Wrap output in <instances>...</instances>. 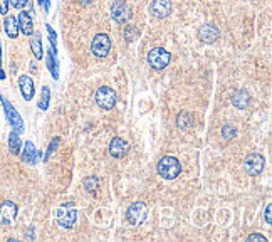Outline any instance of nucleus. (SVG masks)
I'll list each match as a JSON object with an SVG mask.
<instances>
[{
  "instance_id": "1",
  "label": "nucleus",
  "mask_w": 272,
  "mask_h": 242,
  "mask_svg": "<svg viewBox=\"0 0 272 242\" xmlns=\"http://www.w3.org/2000/svg\"><path fill=\"white\" fill-rule=\"evenodd\" d=\"M158 173L165 180H175L181 173V163L175 157H163L158 161Z\"/></svg>"
},
{
  "instance_id": "2",
  "label": "nucleus",
  "mask_w": 272,
  "mask_h": 242,
  "mask_svg": "<svg viewBox=\"0 0 272 242\" xmlns=\"http://www.w3.org/2000/svg\"><path fill=\"white\" fill-rule=\"evenodd\" d=\"M94 100H96V104L99 106L101 109H106V111L113 109L116 106V103H118L116 91L113 88H109V86H101V88L96 91V94H94Z\"/></svg>"
},
{
  "instance_id": "3",
  "label": "nucleus",
  "mask_w": 272,
  "mask_h": 242,
  "mask_svg": "<svg viewBox=\"0 0 272 242\" xmlns=\"http://www.w3.org/2000/svg\"><path fill=\"white\" fill-rule=\"evenodd\" d=\"M170 59H172V56L163 47H155L148 52V62L153 69H158V71L165 69L170 64Z\"/></svg>"
},
{
  "instance_id": "4",
  "label": "nucleus",
  "mask_w": 272,
  "mask_h": 242,
  "mask_svg": "<svg viewBox=\"0 0 272 242\" xmlns=\"http://www.w3.org/2000/svg\"><path fill=\"white\" fill-rule=\"evenodd\" d=\"M111 51V39L106 34H97L94 36L93 42H91V52L96 58H106Z\"/></svg>"
},
{
  "instance_id": "5",
  "label": "nucleus",
  "mask_w": 272,
  "mask_h": 242,
  "mask_svg": "<svg viewBox=\"0 0 272 242\" xmlns=\"http://www.w3.org/2000/svg\"><path fill=\"white\" fill-rule=\"evenodd\" d=\"M146 215H148V207L143 202H135L130 205V209L126 212V219L131 225H139L145 222Z\"/></svg>"
},
{
  "instance_id": "6",
  "label": "nucleus",
  "mask_w": 272,
  "mask_h": 242,
  "mask_svg": "<svg viewBox=\"0 0 272 242\" xmlns=\"http://www.w3.org/2000/svg\"><path fill=\"white\" fill-rule=\"evenodd\" d=\"M0 101H2V104H3V111H5V116H7V120H9L12 130L17 131V133H22V131H24V121H22L20 115L15 111L14 106L10 104L3 96H0Z\"/></svg>"
},
{
  "instance_id": "7",
  "label": "nucleus",
  "mask_w": 272,
  "mask_h": 242,
  "mask_svg": "<svg viewBox=\"0 0 272 242\" xmlns=\"http://www.w3.org/2000/svg\"><path fill=\"white\" fill-rule=\"evenodd\" d=\"M264 166H266V158L259 153H251L244 161V168L245 172L249 173L251 177H257L262 173Z\"/></svg>"
},
{
  "instance_id": "8",
  "label": "nucleus",
  "mask_w": 272,
  "mask_h": 242,
  "mask_svg": "<svg viewBox=\"0 0 272 242\" xmlns=\"http://www.w3.org/2000/svg\"><path fill=\"white\" fill-rule=\"evenodd\" d=\"M78 221V210L73 205H66L58 212V224L62 229H73Z\"/></svg>"
},
{
  "instance_id": "9",
  "label": "nucleus",
  "mask_w": 272,
  "mask_h": 242,
  "mask_svg": "<svg viewBox=\"0 0 272 242\" xmlns=\"http://www.w3.org/2000/svg\"><path fill=\"white\" fill-rule=\"evenodd\" d=\"M111 15L118 24H126L131 19V9L124 0H116L111 7Z\"/></svg>"
},
{
  "instance_id": "10",
  "label": "nucleus",
  "mask_w": 272,
  "mask_h": 242,
  "mask_svg": "<svg viewBox=\"0 0 272 242\" xmlns=\"http://www.w3.org/2000/svg\"><path fill=\"white\" fill-rule=\"evenodd\" d=\"M150 14L156 19H165L172 14V2L170 0H153L150 3Z\"/></svg>"
},
{
  "instance_id": "11",
  "label": "nucleus",
  "mask_w": 272,
  "mask_h": 242,
  "mask_svg": "<svg viewBox=\"0 0 272 242\" xmlns=\"http://www.w3.org/2000/svg\"><path fill=\"white\" fill-rule=\"evenodd\" d=\"M218 36H220L218 29L215 27V25H212V24H205V25H202V27L198 29V39L202 40V42H205V44L217 42Z\"/></svg>"
},
{
  "instance_id": "12",
  "label": "nucleus",
  "mask_w": 272,
  "mask_h": 242,
  "mask_svg": "<svg viewBox=\"0 0 272 242\" xmlns=\"http://www.w3.org/2000/svg\"><path fill=\"white\" fill-rule=\"evenodd\" d=\"M17 215V205L10 200L0 205V224H10Z\"/></svg>"
},
{
  "instance_id": "13",
  "label": "nucleus",
  "mask_w": 272,
  "mask_h": 242,
  "mask_svg": "<svg viewBox=\"0 0 272 242\" xmlns=\"http://www.w3.org/2000/svg\"><path fill=\"white\" fill-rule=\"evenodd\" d=\"M128 148H130V145L119 136L113 138L111 143H109V153H111L113 158H123L128 153Z\"/></svg>"
},
{
  "instance_id": "14",
  "label": "nucleus",
  "mask_w": 272,
  "mask_h": 242,
  "mask_svg": "<svg viewBox=\"0 0 272 242\" xmlns=\"http://www.w3.org/2000/svg\"><path fill=\"white\" fill-rule=\"evenodd\" d=\"M19 30H22V34H25V36H32L34 34V22L32 19H30V14L25 12V10H22L20 14H19Z\"/></svg>"
},
{
  "instance_id": "15",
  "label": "nucleus",
  "mask_w": 272,
  "mask_h": 242,
  "mask_svg": "<svg viewBox=\"0 0 272 242\" xmlns=\"http://www.w3.org/2000/svg\"><path fill=\"white\" fill-rule=\"evenodd\" d=\"M19 88H20V93L25 101H30L34 98V81L29 76H20L19 78Z\"/></svg>"
},
{
  "instance_id": "16",
  "label": "nucleus",
  "mask_w": 272,
  "mask_h": 242,
  "mask_svg": "<svg viewBox=\"0 0 272 242\" xmlns=\"http://www.w3.org/2000/svg\"><path fill=\"white\" fill-rule=\"evenodd\" d=\"M232 104L239 109H247L249 104H251V94H249L245 89L235 91L232 96Z\"/></svg>"
},
{
  "instance_id": "17",
  "label": "nucleus",
  "mask_w": 272,
  "mask_h": 242,
  "mask_svg": "<svg viewBox=\"0 0 272 242\" xmlns=\"http://www.w3.org/2000/svg\"><path fill=\"white\" fill-rule=\"evenodd\" d=\"M37 158H39V153H37L36 146H34L32 141H25L24 145V151H22V160L27 161V163L36 165L37 163Z\"/></svg>"
},
{
  "instance_id": "18",
  "label": "nucleus",
  "mask_w": 272,
  "mask_h": 242,
  "mask_svg": "<svg viewBox=\"0 0 272 242\" xmlns=\"http://www.w3.org/2000/svg\"><path fill=\"white\" fill-rule=\"evenodd\" d=\"M3 29H5V34L10 37V39H17L19 24H17V19H15L14 15H7L5 20H3Z\"/></svg>"
},
{
  "instance_id": "19",
  "label": "nucleus",
  "mask_w": 272,
  "mask_h": 242,
  "mask_svg": "<svg viewBox=\"0 0 272 242\" xmlns=\"http://www.w3.org/2000/svg\"><path fill=\"white\" fill-rule=\"evenodd\" d=\"M176 126L180 130H188V128L194 126V116L188 111H180L178 116H176Z\"/></svg>"
},
{
  "instance_id": "20",
  "label": "nucleus",
  "mask_w": 272,
  "mask_h": 242,
  "mask_svg": "<svg viewBox=\"0 0 272 242\" xmlns=\"http://www.w3.org/2000/svg\"><path fill=\"white\" fill-rule=\"evenodd\" d=\"M47 69L51 71V74H52V78L54 79H58L59 78V62H58V56H56V52L52 51H49V54H47Z\"/></svg>"
},
{
  "instance_id": "21",
  "label": "nucleus",
  "mask_w": 272,
  "mask_h": 242,
  "mask_svg": "<svg viewBox=\"0 0 272 242\" xmlns=\"http://www.w3.org/2000/svg\"><path fill=\"white\" fill-rule=\"evenodd\" d=\"M20 148H22V141L20 138H19V133L17 131H10L9 135V150L12 155H19L20 153Z\"/></svg>"
},
{
  "instance_id": "22",
  "label": "nucleus",
  "mask_w": 272,
  "mask_h": 242,
  "mask_svg": "<svg viewBox=\"0 0 272 242\" xmlns=\"http://www.w3.org/2000/svg\"><path fill=\"white\" fill-rule=\"evenodd\" d=\"M30 49H32V54L36 56V59H42V42H40V34L30 39Z\"/></svg>"
},
{
  "instance_id": "23",
  "label": "nucleus",
  "mask_w": 272,
  "mask_h": 242,
  "mask_svg": "<svg viewBox=\"0 0 272 242\" xmlns=\"http://www.w3.org/2000/svg\"><path fill=\"white\" fill-rule=\"evenodd\" d=\"M49 101H51V89L47 88V86H44L42 88V93H40V100H39V108L45 111V109L49 108Z\"/></svg>"
},
{
  "instance_id": "24",
  "label": "nucleus",
  "mask_w": 272,
  "mask_h": 242,
  "mask_svg": "<svg viewBox=\"0 0 272 242\" xmlns=\"http://www.w3.org/2000/svg\"><path fill=\"white\" fill-rule=\"evenodd\" d=\"M97 183H99V180H97L96 177H88V179H84V182H82V187L86 188V192L94 194L97 188Z\"/></svg>"
},
{
  "instance_id": "25",
  "label": "nucleus",
  "mask_w": 272,
  "mask_h": 242,
  "mask_svg": "<svg viewBox=\"0 0 272 242\" xmlns=\"http://www.w3.org/2000/svg\"><path fill=\"white\" fill-rule=\"evenodd\" d=\"M136 37H138V30H136V27H133V25H126V27H124V39H126L128 42H133Z\"/></svg>"
},
{
  "instance_id": "26",
  "label": "nucleus",
  "mask_w": 272,
  "mask_h": 242,
  "mask_svg": "<svg viewBox=\"0 0 272 242\" xmlns=\"http://www.w3.org/2000/svg\"><path fill=\"white\" fill-rule=\"evenodd\" d=\"M45 29H47V36H49V40H51V45H52V51L56 52V49H58V34L54 32V29L51 27V25H45Z\"/></svg>"
},
{
  "instance_id": "27",
  "label": "nucleus",
  "mask_w": 272,
  "mask_h": 242,
  "mask_svg": "<svg viewBox=\"0 0 272 242\" xmlns=\"http://www.w3.org/2000/svg\"><path fill=\"white\" fill-rule=\"evenodd\" d=\"M59 143H60V138H59V136H56V138H52L51 145H49V148H47V151H45V155H44V160H49V157H51V155L54 153L56 148H58V146H59Z\"/></svg>"
},
{
  "instance_id": "28",
  "label": "nucleus",
  "mask_w": 272,
  "mask_h": 242,
  "mask_svg": "<svg viewBox=\"0 0 272 242\" xmlns=\"http://www.w3.org/2000/svg\"><path fill=\"white\" fill-rule=\"evenodd\" d=\"M222 135H224V138H227V140H232L233 136L237 135V130L232 126V124H225V126L222 128Z\"/></svg>"
},
{
  "instance_id": "29",
  "label": "nucleus",
  "mask_w": 272,
  "mask_h": 242,
  "mask_svg": "<svg viewBox=\"0 0 272 242\" xmlns=\"http://www.w3.org/2000/svg\"><path fill=\"white\" fill-rule=\"evenodd\" d=\"M9 2H10V5H12V7L20 10V9H24V7L27 5L29 0H9Z\"/></svg>"
},
{
  "instance_id": "30",
  "label": "nucleus",
  "mask_w": 272,
  "mask_h": 242,
  "mask_svg": "<svg viewBox=\"0 0 272 242\" xmlns=\"http://www.w3.org/2000/svg\"><path fill=\"white\" fill-rule=\"evenodd\" d=\"M247 242H267V239L264 236H260V234H251L247 237Z\"/></svg>"
},
{
  "instance_id": "31",
  "label": "nucleus",
  "mask_w": 272,
  "mask_h": 242,
  "mask_svg": "<svg viewBox=\"0 0 272 242\" xmlns=\"http://www.w3.org/2000/svg\"><path fill=\"white\" fill-rule=\"evenodd\" d=\"M9 12V0H0V14L7 15Z\"/></svg>"
},
{
  "instance_id": "32",
  "label": "nucleus",
  "mask_w": 272,
  "mask_h": 242,
  "mask_svg": "<svg viewBox=\"0 0 272 242\" xmlns=\"http://www.w3.org/2000/svg\"><path fill=\"white\" fill-rule=\"evenodd\" d=\"M271 209H272V205H271V203H267V205H266V212H264V214H266V222H267V224H271V222H272Z\"/></svg>"
},
{
  "instance_id": "33",
  "label": "nucleus",
  "mask_w": 272,
  "mask_h": 242,
  "mask_svg": "<svg viewBox=\"0 0 272 242\" xmlns=\"http://www.w3.org/2000/svg\"><path fill=\"white\" fill-rule=\"evenodd\" d=\"M79 2H81L82 5H89V3L93 2V0H79Z\"/></svg>"
},
{
  "instance_id": "34",
  "label": "nucleus",
  "mask_w": 272,
  "mask_h": 242,
  "mask_svg": "<svg viewBox=\"0 0 272 242\" xmlns=\"http://www.w3.org/2000/svg\"><path fill=\"white\" fill-rule=\"evenodd\" d=\"M0 79H2V81H3V79H5V73H3V71H2V67H0Z\"/></svg>"
},
{
  "instance_id": "35",
  "label": "nucleus",
  "mask_w": 272,
  "mask_h": 242,
  "mask_svg": "<svg viewBox=\"0 0 272 242\" xmlns=\"http://www.w3.org/2000/svg\"><path fill=\"white\" fill-rule=\"evenodd\" d=\"M36 67H37V66H36V64H34V62L30 64V71H32V73H34V71H36Z\"/></svg>"
},
{
  "instance_id": "36",
  "label": "nucleus",
  "mask_w": 272,
  "mask_h": 242,
  "mask_svg": "<svg viewBox=\"0 0 272 242\" xmlns=\"http://www.w3.org/2000/svg\"><path fill=\"white\" fill-rule=\"evenodd\" d=\"M0 59H2V47H0Z\"/></svg>"
}]
</instances>
